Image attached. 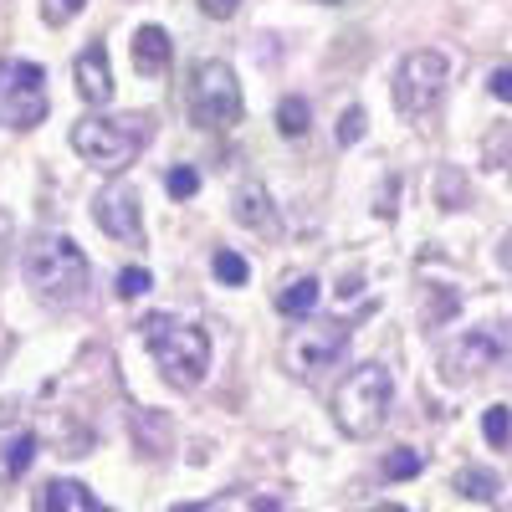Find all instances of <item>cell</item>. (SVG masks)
I'll return each instance as SVG.
<instances>
[{
	"label": "cell",
	"mask_w": 512,
	"mask_h": 512,
	"mask_svg": "<svg viewBox=\"0 0 512 512\" xmlns=\"http://www.w3.org/2000/svg\"><path fill=\"white\" fill-rule=\"evenodd\" d=\"M149 292V272L144 267H123L118 272V297H144Z\"/></svg>",
	"instance_id": "obj_25"
},
{
	"label": "cell",
	"mask_w": 512,
	"mask_h": 512,
	"mask_svg": "<svg viewBox=\"0 0 512 512\" xmlns=\"http://www.w3.org/2000/svg\"><path fill=\"white\" fill-rule=\"evenodd\" d=\"M456 492L472 497V502H492L502 492V477L487 472V466H461V472H456Z\"/></svg>",
	"instance_id": "obj_16"
},
{
	"label": "cell",
	"mask_w": 512,
	"mask_h": 512,
	"mask_svg": "<svg viewBox=\"0 0 512 512\" xmlns=\"http://www.w3.org/2000/svg\"><path fill=\"white\" fill-rule=\"evenodd\" d=\"M308 123H313V113H308L303 98H282V103H277V128H282L287 139H303Z\"/></svg>",
	"instance_id": "obj_17"
},
{
	"label": "cell",
	"mask_w": 512,
	"mask_h": 512,
	"mask_svg": "<svg viewBox=\"0 0 512 512\" xmlns=\"http://www.w3.org/2000/svg\"><path fill=\"white\" fill-rule=\"evenodd\" d=\"M436 200H441L446 210H456V205H461V175H451V169H446V175L436 180Z\"/></svg>",
	"instance_id": "obj_26"
},
{
	"label": "cell",
	"mask_w": 512,
	"mask_h": 512,
	"mask_svg": "<svg viewBox=\"0 0 512 512\" xmlns=\"http://www.w3.org/2000/svg\"><path fill=\"white\" fill-rule=\"evenodd\" d=\"M231 216L241 226H251V231H272V200H267V190L262 185H241L231 195Z\"/></svg>",
	"instance_id": "obj_14"
},
{
	"label": "cell",
	"mask_w": 512,
	"mask_h": 512,
	"mask_svg": "<svg viewBox=\"0 0 512 512\" xmlns=\"http://www.w3.org/2000/svg\"><path fill=\"white\" fill-rule=\"evenodd\" d=\"M72 77H77V93L82 103H108L113 98V72H108V47L103 41H88V52L72 62Z\"/></svg>",
	"instance_id": "obj_11"
},
{
	"label": "cell",
	"mask_w": 512,
	"mask_h": 512,
	"mask_svg": "<svg viewBox=\"0 0 512 512\" xmlns=\"http://www.w3.org/2000/svg\"><path fill=\"white\" fill-rule=\"evenodd\" d=\"M318 6H338V0H318Z\"/></svg>",
	"instance_id": "obj_31"
},
{
	"label": "cell",
	"mask_w": 512,
	"mask_h": 512,
	"mask_svg": "<svg viewBox=\"0 0 512 512\" xmlns=\"http://www.w3.org/2000/svg\"><path fill=\"white\" fill-rule=\"evenodd\" d=\"M139 328H144V344L159 359L164 379L180 384V390H195V384L205 379V369H210V333L200 323L175 318V313H154Z\"/></svg>",
	"instance_id": "obj_2"
},
{
	"label": "cell",
	"mask_w": 512,
	"mask_h": 512,
	"mask_svg": "<svg viewBox=\"0 0 512 512\" xmlns=\"http://www.w3.org/2000/svg\"><path fill=\"white\" fill-rule=\"evenodd\" d=\"M164 190L175 195V200H190V195L200 190V175H195L190 164H175V169H169V175H164Z\"/></svg>",
	"instance_id": "obj_22"
},
{
	"label": "cell",
	"mask_w": 512,
	"mask_h": 512,
	"mask_svg": "<svg viewBox=\"0 0 512 512\" xmlns=\"http://www.w3.org/2000/svg\"><path fill=\"white\" fill-rule=\"evenodd\" d=\"M446 77H451V62L441 52H410L400 67H395V108L405 118H431L441 93H446Z\"/></svg>",
	"instance_id": "obj_9"
},
{
	"label": "cell",
	"mask_w": 512,
	"mask_h": 512,
	"mask_svg": "<svg viewBox=\"0 0 512 512\" xmlns=\"http://www.w3.org/2000/svg\"><path fill=\"white\" fill-rule=\"evenodd\" d=\"M144 144L139 118H82L72 128V154L93 169H128Z\"/></svg>",
	"instance_id": "obj_4"
},
{
	"label": "cell",
	"mask_w": 512,
	"mask_h": 512,
	"mask_svg": "<svg viewBox=\"0 0 512 512\" xmlns=\"http://www.w3.org/2000/svg\"><path fill=\"white\" fill-rule=\"evenodd\" d=\"M236 6H241V0H200V11H205V16H216V21L236 16Z\"/></svg>",
	"instance_id": "obj_28"
},
{
	"label": "cell",
	"mask_w": 512,
	"mask_h": 512,
	"mask_svg": "<svg viewBox=\"0 0 512 512\" xmlns=\"http://www.w3.org/2000/svg\"><path fill=\"white\" fill-rule=\"evenodd\" d=\"M482 436H487L497 451L512 446V410H507V405H492V410L482 415Z\"/></svg>",
	"instance_id": "obj_19"
},
{
	"label": "cell",
	"mask_w": 512,
	"mask_h": 512,
	"mask_svg": "<svg viewBox=\"0 0 512 512\" xmlns=\"http://www.w3.org/2000/svg\"><path fill=\"white\" fill-rule=\"evenodd\" d=\"M36 461V436L31 431H21L11 446H6V477L16 482V477H26V466Z\"/></svg>",
	"instance_id": "obj_20"
},
{
	"label": "cell",
	"mask_w": 512,
	"mask_h": 512,
	"mask_svg": "<svg viewBox=\"0 0 512 512\" xmlns=\"http://www.w3.org/2000/svg\"><path fill=\"white\" fill-rule=\"evenodd\" d=\"M318 292H323L318 277H292V282L277 292V313H282V318H308V313L318 308Z\"/></svg>",
	"instance_id": "obj_15"
},
{
	"label": "cell",
	"mask_w": 512,
	"mask_h": 512,
	"mask_svg": "<svg viewBox=\"0 0 512 512\" xmlns=\"http://www.w3.org/2000/svg\"><path fill=\"white\" fill-rule=\"evenodd\" d=\"M487 88H492V98H502V103H512V67H497V72L487 77Z\"/></svg>",
	"instance_id": "obj_27"
},
{
	"label": "cell",
	"mask_w": 512,
	"mask_h": 512,
	"mask_svg": "<svg viewBox=\"0 0 512 512\" xmlns=\"http://www.w3.org/2000/svg\"><path fill=\"white\" fill-rule=\"evenodd\" d=\"M502 267H507V272H512V236H507V241H502Z\"/></svg>",
	"instance_id": "obj_29"
},
{
	"label": "cell",
	"mask_w": 512,
	"mask_h": 512,
	"mask_svg": "<svg viewBox=\"0 0 512 512\" xmlns=\"http://www.w3.org/2000/svg\"><path fill=\"white\" fill-rule=\"evenodd\" d=\"M21 272H26V287L41 297V303H82L88 297V282H93V267L82 246L72 236H36L21 256Z\"/></svg>",
	"instance_id": "obj_1"
},
{
	"label": "cell",
	"mask_w": 512,
	"mask_h": 512,
	"mask_svg": "<svg viewBox=\"0 0 512 512\" xmlns=\"http://www.w3.org/2000/svg\"><path fill=\"white\" fill-rule=\"evenodd\" d=\"M185 103H190V123H200V128H231L246 108L241 82L226 62H200L190 72V98Z\"/></svg>",
	"instance_id": "obj_6"
},
{
	"label": "cell",
	"mask_w": 512,
	"mask_h": 512,
	"mask_svg": "<svg viewBox=\"0 0 512 512\" xmlns=\"http://www.w3.org/2000/svg\"><path fill=\"white\" fill-rule=\"evenodd\" d=\"M82 11H88V0H41V16H47L52 26H67V21H77Z\"/></svg>",
	"instance_id": "obj_23"
},
{
	"label": "cell",
	"mask_w": 512,
	"mask_h": 512,
	"mask_svg": "<svg viewBox=\"0 0 512 512\" xmlns=\"http://www.w3.org/2000/svg\"><path fill=\"white\" fill-rule=\"evenodd\" d=\"M502 359H512V323H487V328H472V333H456L441 349V374L451 384H466L472 374L497 369Z\"/></svg>",
	"instance_id": "obj_8"
},
{
	"label": "cell",
	"mask_w": 512,
	"mask_h": 512,
	"mask_svg": "<svg viewBox=\"0 0 512 512\" xmlns=\"http://www.w3.org/2000/svg\"><path fill=\"white\" fill-rule=\"evenodd\" d=\"M169 52H175V47H169V36H164L159 26H139V31H134V67H139L144 77H159V72L169 67Z\"/></svg>",
	"instance_id": "obj_13"
},
{
	"label": "cell",
	"mask_w": 512,
	"mask_h": 512,
	"mask_svg": "<svg viewBox=\"0 0 512 512\" xmlns=\"http://www.w3.org/2000/svg\"><path fill=\"white\" fill-rule=\"evenodd\" d=\"M190 512H210V507H190Z\"/></svg>",
	"instance_id": "obj_32"
},
{
	"label": "cell",
	"mask_w": 512,
	"mask_h": 512,
	"mask_svg": "<svg viewBox=\"0 0 512 512\" xmlns=\"http://www.w3.org/2000/svg\"><path fill=\"white\" fill-rule=\"evenodd\" d=\"M93 221H98V231L113 236V241H139V236H144L139 195L123 190V185H113V190H103V195L93 200Z\"/></svg>",
	"instance_id": "obj_10"
},
{
	"label": "cell",
	"mask_w": 512,
	"mask_h": 512,
	"mask_svg": "<svg viewBox=\"0 0 512 512\" xmlns=\"http://www.w3.org/2000/svg\"><path fill=\"white\" fill-rule=\"evenodd\" d=\"M364 123H369L364 108H344V118H338V144H344V149L359 144V139H364Z\"/></svg>",
	"instance_id": "obj_24"
},
{
	"label": "cell",
	"mask_w": 512,
	"mask_h": 512,
	"mask_svg": "<svg viewBox=\"0 0 512 512\" xmlns=\"http://www.w3.org/2000/svg\"><path fill=\"white\" fill-rule=\"evenodd\" d=\"M349 333H354V328H349L344 318H303V328H292V333L282 338V364H287L292 374L313 379V374H323V369H333L338 359H344Z\"/></svg>",
	"instance_id": "obj_5"
},
{
	"label": "cell",
	"mask_w": 512,
	"mask_h": 512,
	"mask_svg": "<svg viewBox=\"0 0 512 512\" xmlns=\"http://www.w3.org/2000/svg\"><path fill=\"white\" fill-rule=\"evenodd\" d=\"M420 451H410V446H400V451H390V456H384V477H390V482H400V477H415L420 472Z\"/></svg>",
	"instance_id": "obj_21"
},
{
	"label": "cell",
	"mask_w": 512,
	"mask_h": 512,
	"mask_svg": "<svg viewBox=\"0 0 512 512\" xmlns=\"http://www.w3.org/2000/svg\"><path fill=\"white\" fill-rule=\"evenodd\" d=\"M31 512H98V502H93V492L82 487V482L57 477V482H47V487L36 492V507Z\"/></svg>",
	"instance_id": "obj_12"
},
{
	"label": "cell",
	"mask_w": 512,
	"mask_h": 512,
	"mask_svg": "<svg viewBox=\"0 0 512 512\" xmlns=\"http://www.w3.org/2000/svg\"><path fill=\"white\" fill-rule=\"evenodd\" d=\"M369 512H405V507H390V502H384V507H369Z\"/></svg>",
	"instance_id": "obj_30"
},
{
	"label": "cell",
	"mask_w": 512,
	"mask_h": 512,
	"mask_svg": "<svg viewBox=\"0 0 512 512\" xmlns=\"http://www.w3.org/2000/svg\"><path fill=\"white\" fill-rule=\"evenodd\" d=\"M390 400H395V379L384 364H359L344 384L333 390V420H338V431L364 441L374 436L384 420H390Z\"/></svg>",
	"instance_id": "obj_3"
},
{
	"label": "cell",
	"mask_w": 512,
	"mask_h": 512,
	"mask_svg": "<svg viewBox=\"0 0 512 512\" xmlns=\"http://www.w3.org/2000/svg\"><path fill=\"white\" fill-rule=\"evenodd\" d=\"M210 272H216V282H226V287H246L251 282V262H246L241 251H216Z\"/></svg>",
	"instance_id": "obj_18"
},
{
	"label": "cell",
	"mask_w": 512,
	"mask_h": 512,
	"mask_svg": "<svg viewBox=\"0 0 512 512\" xmlns=\"http://www.w3.org/2000/svg\"><path fill=\"white\" fill-rule=\"evenodd\" d=\"M41 118H47V67L6 57L0 62V123L36 128Z\"/></svg>",
	"instance_id": "obj_7"
}]
</instances>
